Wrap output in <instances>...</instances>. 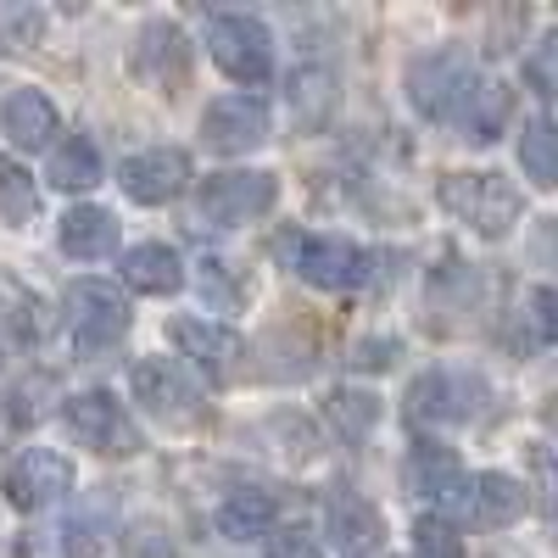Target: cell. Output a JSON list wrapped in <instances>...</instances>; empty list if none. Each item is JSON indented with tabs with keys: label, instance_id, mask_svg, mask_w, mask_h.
<instances>
[{
	"label": "cell",
	"instance_id": "cell-1",
	"mask_svg": "<svg viewBox=\"0 0 558 558\" xmlns=\"http://www.w3.org/2000/svg\"><path fill=\"white\" fill-rule=\"evenodd\" d=\"M274 257L318 291H357L363 279L375 274V257H368L363 246L336 241V235H313V229H286V235H274Z\"/></svg>",
	"mask_w": 558,
	"mask_h": 558
},
{
	"label": "cell",
	"instance_id": "cell-2",
	"mask_svg": "<svg viewBox=\"0 0 558 558\" xmlns=\"http://www.w3.org/2000/svg\"><path fill=\"white\" fill-rule=\"evenodd\" d=\"M441 207H447L458 223H470L475 235H486V241L508 235V229H514V218L525 213L520 191H514L502 173H492V168H481V173H447V179H441Z\"/></svg>",
	"mask_w": 558,
	"mask_h": 558
},
{
	"label": "cell",
	"instance_id": "cell-3",
	"mask_svg": "<svg viewBox=\"0 0 558 558\" xmlns=\"http://www.w3.org/2000/svg\"><path fill=\"white\" fill-rule=\"evenodd\" d=\"M62 307H68V330H73V347H78L84 357H96V352L118 347V341L129 336V324H134V313H129V296L112 286V279H73Z\"/></svg>",
	"mask_w": 558,
	"mask_h": 558
},
{
	"label": "cell",
	"instance_id": "cell-4",
	"mask_svg": "<svg viewBox=\"0 0 558 558\" xmlns=\"http://www.w3.org/2000/svg\"><path fill=\"white\" fill-rule=\"evenodd\" d=\"M475 78H481V73H475L470 51H458V45H447V51L413 57V68H408V96H413V107L425 112V118L452 123Z\"/></svg>",
	"mask_w": 558,
	"mask_h": 558
},
{
	"label": "cell",
	"instance_id": "cell-5",
	"mask_svg": "<svg viewBox=\"0 0 558 558\" xmlns=\"http://www.w3.org/2000/svg\"><path fill=\"white\" fill-rule=\"evenodd\" d=\"M62 418H68V436L78 447H89V452H101V458H134L140 452V425L129 418V408L118 397H107V391L68 397Z\"/></svg>",
	"mask_w": 558,
	"mask_h": 558
},
{
	"label": "cell",
	"instance_id": "cell-6",
	"mask_svg": "<svg viewBox=\"0 0 558 558\" xmlns=\"http://www.w3.org/2000/svg\"><path fill=\"white\" fill-rule=\"evenodd\" d=\"M207 51L235 84H263L274 73V34L246 12H218L207 23Z\"/></svg>",
	"mask_w": 558,
	"mask_h": 558
},
{
	"label": "cell",
	"instance_id": "cell-7",
	"mask_svg": "<svg viewBox=\"0 0 558 558\" xmlns=\"http://www.w3.org/2000/svg\"><path fill=\"white\" fill-rule=\"evenodd\" d=\"M492 408V386L470 368H436L413 386V413L430 418V425H470Z\"/></svg>",
	"mask_w": 558,
	"mask_h": 558
},
{
	"label": "cell",
	"instance_id": "cell-8",
	"mask_svg": "<svg viewBox=\"0 0 558 558\" xmlns=\"http://www.w3.org/2000/svg\"><path fill=\"white\" fill-rule=\"evenodd\" d=\"M168 336L173 347L191 357V368H202V380L213 386H229L241 375V363H246V341L229 330V324H213V318H173L168 324Z\"/></svg>",
	"mask_w": 558,
	"mask_h": 558
},
{
	"label": "cell",
	"instance_id": "cell-9",
	"mask_svg": "<svg viewBox=\"0 0 558 558\" xmlns=\"http://www.w3.org/2000/svg\"><path fill=\"white\" fill-rule=\"evenodd\" d=\"M279 196L274 173L263 168H229V173H213L202 179V218L207 223H246V218H263Z\"/></svg>",
	"mask_w": 558,
	"mask_h": 558
},
{
	"label": "cell",
	"instance_id": "cell-10",
	"mask_svg": "<svg viewBox=\"0 0 558 558\" xmlns=\"http://www.w3.org/2000/svg\"><path fill=\"white\" fill-rule=\"evenodd\" d=\"M129 380H134V397L146 402L162 425H196L202 418V391L173 357H140Z\"/></svg>",
	"mask_w": 558,
	"mask_h": 558
},
{
	"label": "cell",
	"instance_id": "cell-11",
	"mask_svg": "<svg viewBox=\"0 0 558 558\" xmlns=\"http://www.w3.org/2000/svg\"><path fill=\"white\" fill-rule=\"evenodd\" d=\"M118 184L140 207H168L191 191V157L173 151V146H151V151H140L118 168Z\"/></svg>",
	"mask_w": 558,
	"mask_h": 558
},
{
	"label": "cell",
	"instance_id": "cell-12",
	"mask_svg": "<svg viewBox=\"0 0 558 558\" xmlns=\"http://www.w3.org/2000/svg\"><path fill=\"white\" fill-rule=\"evenodd\" d=\"M73 486V463L51 447H28L12 458L7 470V502L17 508V514H39V508H51L57 497H68Z\"/></svg>",
	"mask_w": 558,
	"mask_h": 558
},
{
	"label": "cell",
	"instance_id": "cell-13",
	"mask_svg": "<svg viewBox=\"0 0 558 558\" xmlns=\"http://www.w3.org/2000/svg\"><path fill=\"white\" fill-rule=\"evenodd\" d=\"M202 140L213 151H223V157H235V151H252V146H263L268 140V107L257 101V96H218L207 112H202Z\"/></svg>",
	"mask_w": 558,
	"mask_h": 558
},
{
	"label": "cell",
	"instance_id": "cell-14",
	"mask_svg": "<svg viewBox=\"0 0 558 558\" xmlns=\"http://www.w3.org/2000/svg\"><path fill=\"white\" fill-rule=\"evenodd\" d=\"M324 531H330L341 558H375L386 547L380 508L357 492H330V502H324Z\"/></svg>",
	"mask_w": 558,
	"mask_h": 558
},
{
	"label": "cell",
	"instance_id": "cell-15",
	"mask_svg": "<svg viewBox=\"0 0 558 558\" xmlns=\"http://www.w3.org/2000/svg\"><path fill=\"white\" fill-rule=\"evenodd\" d=\"M402 481L413 497H425V502H463V486H470V475H463V463L452 447L441 441H418L402 463Z\"/></svg>",
	"mask_w": 558,
	"mask_h": 558
},
{
	"label": "cell",
	"instance_id": "cell-16",
	"mask_svg": "<svg viewBox=\"0 0 558 558\" xmlns=\"http://www.w3.org/2000/svg\"><path fill=\"white\" fill-rule=\"evenodd\" d=\"M0 134H7L17 151H45L62 134V112L51 107L45 89H12L7 107H0Z\"/></svg>",
	"mask_w": 558,
	"mask_h": 558
},
{
	"label": "cell",
	"instance_id": "cell-17",
	"mask_svg": "<svg viewBox=\"0 0 558 558\" xmlns=\"http://www.w3.org/2000/svg\"><path fill=\"white\" fill-rule=\"evenodd\" d=\"M508 112H514V89H508L502 78H475L452 123L463 129V140H475V146H492V140L508 129Z\"/></svg>",
	"mask_w": 558,
	"mask_h": 558
},
{
	"label": "cell",
	"instance_id": "cell-18",
	"mask_svg": "<svg viewBox=\"0 0 558 558\" xmlns=\"http://www.w3.org/2000/svg\"><path fill=\"white\" fill-rule=\"evenodd\" d=\"M463 508L475 514V525L502 531V525L525 520V486H520L514 475H497V470H486V475H475L470 486H463Z\"/></svg>",
	"mask_w": 558,
	"mask_h": 558
},
{
	"label": "cell",
	"instance_id": "cell-19",
	"mask_svg": "<svg viewBox=\"0 0 558 558\" xmlns=\"http://www.w3.org/2000/svg\"><path fill=\"white\" fill-rule=\"evenodd\" d=\"M184 57H191V45H184V34L162 17V23H146L134 39V73L146 84H173L184 73Z\"/></svg>",
	"mask_w": 558,
	"mask_h": 558
},
{
	"label": "cell",
	"instance_id": "cell-20",
	"mask_svg": "<svg viewBox=\"0 0 558 558\" xmlns=\"http://www.w3.org/2000/svg\"><path fill=\"white\" fill-rule=\"evenodd\" d=\"M123 279H129V291H140V296H173L184 286V263H179L173 246L146 241V246H134L123 257Z\"/></svg>",
	"mask_w": 558,
	"mask_h": 558
},
{
	"label": "cell",
	"instance_id": "cell-21",
	"mask_svg": "<svg viewBox=\"0 0 558 558\" xmlns=\"http://www.w3.org/2000/svg\"><path fill=\"white\" fill-rule=\"evenodd\" d=\"M17 558H101V536L84 520H62V525L28 531L17 542Z\"/></svg>",
	"mask_w": 558,
	"mask_h": 558
},
{
	"label": "cell",
	"instance_id": "cell-22",
	"mask_svg": "<svg viewBox=\"0 0 558 558\" xmlns=\"http://www.w3.org/2000/svg\"><path fill=\"white\" fill-rule=\"evenodd\" d=\"M112 246H118V218L112 213H101V207H73L68 218H62V252L68 257H112Z\"/></svg>",
	"mask_w": 558,
	"mask_h": 558
},
{
	"label": "cell",
	"instance_id": "cell-23",
	"mask_svg": "<svg viewBox=\"0 0 558 558\" xmlns=\"http://www.w3.org/2000/svg\"><path fill=\"white\" fill-rule=\"evenodd\" d=\"M274 520H279V508H274L268 492H235V497L218 508V531L229 542H257V536L274 531Z\"/></svg>",
	"mask_w": 558,
	"mask_h": 558
},
{
	"label": "cell",
	"instance_id": "cell-24",
	"mask_svg": "<svg viewBox=\"0 0 558 558\" xmlns=\"http://www.w3.org/2000/svg\"><path fill=\"white\" fill-rule=\"evenodd\" d=\"M101 179H107L101 151L89 146L84 134H68V146L51 151V184H57V191H96Z\"/></svg>",
	"mask_w": 558,
	"mask_h": 558
},
{
	"label": "cell",
	"instance_id": "cell-25",
	"mask_svg": "<svg viewBox=\"0 0 558 558\" xmlns=\"http://www.w3.org/2000/svg\"><path fill=\"white\" fill-rule=\"evenodd\" d=\"M520 168H525V179L536 184V191H553L558 184V134H553L547 112H536L520 134Z\"/></svg>",
	"mask_w": 558,
	"mask_h": 558
},
{
	"label": "cell",
	"instance_id": "cell-26",
	"mask_svg": "<svg viewBox=\"0 0 558 558\" xmlns=\"http://www.w3.org/2000/svg\"><path fill=\"white\" fill-rule=\"evenodd\" d=\"M0 218H7L12 229H34V218H39V184L7 151H0Z\"/></svg>",
	"mask_w": 558,
	"mask_h": 558
},
{
	"label": "cell",
	"instance_id": "cell-27",
	"mask_svg": "<svg viewBox=\"0 0 558 558\" xmlns=\"http://www.w3.org/2000/svg\"><path fill=\"white\" fill-rule=\"evenodd\" d=\"M330 418H336V430H341L347 441H368V430L380 425V402L368 397V391H336Z\"/></svg>",
	"mask_w": 558,
	"mask_h": 558
},
{
	"label": "cell",
	"instance_id": "cell-28",
	"mask_svg": "<svg viewBox=\"0 0 558 558\" xmlns=\"http://www.w3.org/2000/svg\"><path fill=\"white\" fill-rule=\"evenodd\" d=\"M45 34V17L34 7H0V45L7 51H34Z\"/></svg>",
	"mask_w": 558,
	"mask_h": 558
},
{
	"label": "cell",
	"instance_id": "cell-29",
	"mask_svg": "<svg viewBox=\"0 0 558 558\" xmlns=\"http://www.w3.org/2000/svg\"><path fill=\"white\" fill-rule=\"evenodd\" d=\"M520 324H525V336H520V347H525V352H542V347L553 341V291H547V286L525 296Z\"/></svg>",
	"mask_w": 558,
	"mask_h": 558
},
{
	"label": "cell",
	"instance_id": "cell-30",
	"mask_svg": "<svg viewBox=\"0 0 558 558\" xmlns=\"http://www.w3.org/2000/svg\"><path fill=\"white\" fill-rule=\"evenodd\" d=\"M413 542H418V558H463L458 531L447 520H436V514H425V520L413 525Z\"/></svg>",
	"mask_w": 558,
	"mask_h": 558
},
{
	"label": "cell",
	"instance_id": "cell-31",
	"mask_svg": "<svg viewBox=\"0 0 558 558\" xmlns=\"http://www.w3.org/2000/svg\"><path fill=\"white\" fill-rule=\"evenodd\" d=\"M268 558H324L307 531H268Z\"/></svg>",
	"mask_w": 558,
	"mask_h": 558
},
{
	"label": "cell",
	"instance_id": "cell-32",
	"mask_svg": "<svg viewBox=\"0 0 558 558\" xmlns=\"http://www.w3.org/2000/svg\"><path fill=\"white\" fill-rule=\"evenodd\" d=\"M553 68H558V39H542L536 57H531V68H525V78H531L536 96H553Z\"/></svg>",
	"mask_w": 558,
	"mask_h": 558
},
{
	"label": "cell",
	"instance_id": "cell-33",
	"mask_svg": "<svg viewBox=\"0 0 558 558\" xmlns=\"http://www.w3.org/2000/svg\"><path fill=\"white\" fill-rule=\"evenodd\" d=\"M391 352H397V341H363L357 347V368H391Z\"/></svg>",
	"mask_w": 558,
	"mask_h": 558
},
{
	"label": "cell",
	"instance_id": "cell-34",
	"mask_svg": "<svg viewBox=\"0 0 558 558\" xmlns=\"http://www.w3.org/2000/svg\"><path fill=\"white\" fill-rule=\"evenodd\" d=\"M129 553H134V558H168V542H162L157 531H134V536H129Z\"/></svg>",
	"mask_w": 558,
	"mask_h": 558
}]
</instances>
